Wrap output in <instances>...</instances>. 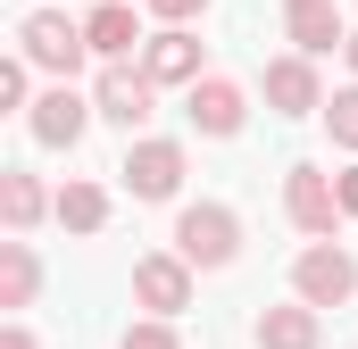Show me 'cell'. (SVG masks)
Wrapping results in <instances>:
<instances>
[{
	"instance_id": "cell-1",
	"label": "cell",
	"mask_w": 358,
	"mask_h": 349,
	"mask_svg": "<svg viewBox=\"0 0 358 349\" xmlns=\"http://www.w3.org/2000/svg\"><path fill=\"white\" fill-rule=\"evenodd\" d=\"M176 258H183V266H200V274L234 266V258H242V216H234L225 200L183 208V216H176Z\"/></svg>"
},
{
	"instance_id": "cell-16",
	"label": "cell",
	"mask_w": 358,
	"mask_h": 349,
	"mask_svg": "<svg viewBox=\"0 0 358 349\" xmlns=\"http://www.w3.org/2000/svg\"><path fill=\"white\" fill-rule=\"evenodd\" d=\"M42 208H50V200H42V183H34L25 167H8V174H0V216H8V233H17V242L42 225Z\"/></svg>"
},
{
	"instance_id": "cell-6",
	"label": "cell",
	"mask_w": 358,
	"mask_h": 349,
	"mask_svg": "<svg viewBox=\"0 0 358 349\" xmlns=\"http://www.w3.org/2000/svg\"><path fill=\"white\" fill-rule=\"evenodd\" d=\"M92 117H100V108H92L76 84H50L42 100H34V108H25V125H34V142H42V150H76Z\"/></svg>"
},
{
	"instance_id": "cell-11",
	"label": "cell",
	"mask_w": 358,
	"mask_h": 349,
	"mask_svg": "<svg viewBox=\"0 0 358 349\" xmlns=\"http://www.w3.org/2000/svg\"><path fill=\"white\" fill-rule=\"evenodd\" d=\"M142 75L150 84H200V34H183V25H167V34H150L142 42Z\"/></svg>"
},
{
	"instance_id": "cell-10",
	"label": "cell",
	"mask_w": 358,
	"mask_h": 349,
	"mask_svg": "<svg viewBox=\"0 0 358 349\" xmlns=\"http://www.w3.org/2000/svg\"><path fill=\"white\" fill-rule=\"evenodd\" d=\"M283 34H292V50H300V59L350 50V34H342V8H334V0H283Z\"/></svg>"
},
{
	"instance_id": "cell-3",
	"label": "cell",
	"mask_w": 358,
	"mask_h": 349,
	"mask_svg": "<svg viewBox=\"0 0 358 349\" xmlns=\"http://www.w3.org/2000/svg\"><path fill=\"white\" fill-rule=\"evenodd\" d=\"M350 291H358V258L342 242H308V250L292 258V299H300V308H342Z\"/></svg>"
},
{
	"instance_id": "cell-2",
	"label": "cell",
	"mask_w": 358,
	"mask_h": 349,
	"mask_svg": "<svg viewBox=\"0 0 358 349\" xmlns=\"http://www.w3.org/2000/svg\"><path fill=\"white\" fill-rule=\"evenodd\" d=\"M17 59H25V67H50L59 84H76V67L92 59V42H84V25H76V17L34 8V17L17 25Z\"/></svg>"
},
{
	"instance_id": "cell-23",
	"label": "cell",
	"mask_w": 358,
	"mask_h": 349,
	"mask_svg": "<svg viewBox=\"0 0 358 349\" xmlns=\"http://www.w3.org/2000/svg\"><path fill=\"white\" fill-rule=\"evenodd\" d=\"M334 191H342V216H358V167H342V174H334Z\"/></svg>"
},
{
	"instance_id": "cell-7",
	"label": "cell",
	"mask_w": 358,
	"mask_h": 349,
	"mask_svg": "<svg viewBox=\"0 0 358 349\" xmlns=\"http://www.w3.org/2000/svg\"><path fill=\"white\" fill-rule=\"evenodd\" d=\"M92 108H100L108 125H125V133H134V125H150V117H159V84H150L142 67H100Z\"/></svg>"
},
{
	"instance_id": "cell-14",
	"label": "cell",
	"mask_w": 358,
	"mask_h": 349,
	"mask_svg": "<svg viewBox=\"0 0 358 349\" xmlns=\"http://www.w3.org/2000/svg\"><path fill=\"white\" fill-rule=\"evenodd\" d=\"M250 341L259 349H317L325 341V325H317V308H259V325H250Z\"/></svg>"
},
{
	"instance_id": "cell-15",
	"label": "cell",
	"mask_w": 358,
	"mask_h": 349,
	"mask_svg": "<svg viewBox=\"0 0 358 349\" xmlns=\"http://www.w3.org/2000/svg\"><path fill=\"white\" fill-rule=\"evenodd\" d=\"M34 291H42V258H34V242H17V233H8V242H0V308H8V316H25V308H34Z\"/></svg>"
},
{
	"instance_id": "cell-5",
	"label": "cell",
	"mask_w": 358,
	"mask_h": 349,
	"mask_svg": "<svg viewBox=\"0 0 358 349\" xmlns=\"http://www.w3.org/2000/svg\"><path fill=\"white\" fill-rule=\"evenodd\" d=\"M125 191L134 200H176L183 191V142H159V133H142L134 150H125Z\"/></svg>"
},
{
	"instance_id": "cell-19",
	"label": "cell",
	"mask_w": 358,
	"mask_h": 349,
	"mask_svg": "<svg viewBox=\"0 0 358 349\" xmlns=\"http://www.w3.org/2000/svg\"><path fill=\"white\" fill-rule=\"evenodd\" d=\"M117 349H183V333L176 325H159V316H142V325H125V341Z\"/></svg>"
},
{
	"instance_id": "cell-22",
	"label": "cell",
	"mask_w": 358,
	"mask_h": 349,
	"mask_svg": "<svg viewBox=\"0 0 358 349\" xmlns=\"http://www.w3.org/2000/svg\"><path fill=\"white\" fill-rule=\"evenodd\" d=\"M0 349H42V341L25 333V316H8V325H0Z\"/></svg>"
},
{
	"instance_id": "cell-4",
	"label": "cell",
	"mask_w": 358,
	"mask_h": 349,
	"mask_svg": "<svg viewBox=\"0 0 358 349\" xmlns=\"http://www.w3.org/2000/svg\"><path fill=\"white\" fill-rule=\"evenodd\" d=\"M283 216H292L308 242L342 233V191H334V174L325 167H283Z\"/></svg>"
},
{
	"instance_id": "cell-20",
	"label": "cell",
	"mask_w": 358,
	"mask_h": 349,
	"mask_svg": "<svg viewBox=\"0 0 358 349\" xmlns=\"http://www.w3.org/2000/svg\"><path fill=\"white\" fill-rule=\"evenodd\" d=\"M0 108H25V59H0Z\"/></svg>"
},
{
	"instance_id": "cell-8",
	"label": "cell",
	"mask_w": 358,
	"mask_h": 349,
	"mask_svg": "<svg viewBox=\"0 0 358 349\" xmlns=\"http://www.w3.org/2000/svg\"><path fill=\"white\" fill-rule=\"evenodd\" d=\"M134 299L159 316V325H176L183 308H192V266L176 250H159V258H134Z\"/></svg>"
},
{
	"instance_id": "cell-13",
	"label": "cell",
	"mask_w": 358,
	"mask_h": 349,
	"mask_svg": "<svg viewBox=\"0 0 358 349\" xmlns=\"http://www.w3.org/2000/svg\"><path fill=\"white\" fill-rule=\"evenodd\" d=\"M84 42H92V59L125 67V59H134V42H142V25H134V0H100V8L84 17Z\"/></svg>"
},
{
	"instance_id": "cell-18",
	"label": "cell",
	"mask_w": 358,
	"mask_h": 349,
	"mask_svg": "<svg viewBox=\"0 0 358 349\" xmlns=\"http://www.w3.org/2000/svg\"><path fill=\"white\" fill-rule=\"evenodd\" d=\"M325 125H334V142H342V150H358V84L325 100Z\"/></svg>"
},
{
	"instance_id": "cell-17",
	"label": "cell",
	"mask_w": 358,
	"mask_h": 349,
	"mask_svg": "<svg viewBox=\"0 0 358 349\" xmlns=\"http://www.w3.org/2000/svg\"><path fill=\"white\" fill-rule=\"evenodd\" d=\"M50 208H59L67 233H100V225H108V191H100V183H59Z\"/></svg>"
},
{
	"instance_id": "cell-12",
	"label": "cell",
	"mask_w": 358,
	"mask_h": 349,
	"mask_svg": "<svg viewBox=\"0 0 358 349\" xmlns=\"http://www.w3.org/2000/svg\"><path fill=\"white\" fill-rule=\"evenodd\" d=\"M267 108L275 117H317L325 91H317V67L292 50V59H267Z\"/></svg>"
},
{
	"instance_id": "cell-21",
	"label": "cell",
	"mask_w": 358,
	"mask_h": 349,
	"mask_svg": "<svg viewBox=\"0 0 358 349\" xmlns=\"http://www.w3.org/2000/svg\"><path fill=\"white\" fill-rule=\"evenodd\" d=\"M142 8H150V17H159V25H192V17H200V8H208V0H142Z\"/></svg>"
},
{
	"instance_id": "cell-24",
	"label": "cell",
	"mask_w": 358,
	"mask_h": 349,
	"mask_svg": "<svg viewBox=\"0 0 358 349\" xmlns=\"http://www.w3.org/2000/svg\"><path fill=\"white\" fill-rule=\"evenodd\" d=\"M350 67H358V34H350Z\"/></svg>"
},
{
	"instance_id": "cell-9",
	"label": "cell",
	"mask_w": 358,
	"mask_h": 349,
	"mask_svg": "<svg viewBox=\"0 0 358 349\" xmlns=\"http://www.w3.org/2000/svg\"><path fill=\"white\" fill-rule=\"evenodd\" d=\"M183 117H192L208 142H234V133H242V117H250V100H242L234 75H200V84L183 91Z\"/></svg>"
}]
</instances>
